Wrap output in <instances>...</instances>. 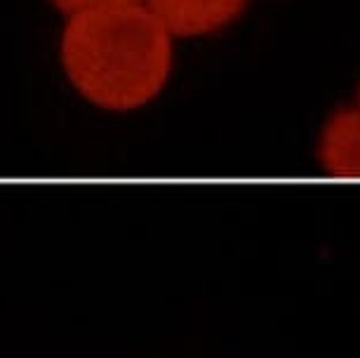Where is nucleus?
I'll list each match as a JSON object with an SVG mask.
<instances>
[{
  "instance_id": "3",
  "label": "nucleus",
  "mask_w": 360,
  "mask_h": 358,
  "mask_svg": "<svg viewBox=\"0 0 360 358\" xmlns=\"http://www.w3.org/2000/svg\"><path fill=\"white\" fill-rule=\"evenodd\" d=\"M318 160L330 177L360 181V109H339L318 139Z\"/></svg>"
},
{
  "instance_id": "2",
  "label": "nucleus",
  "mask_w": 360,
  "mask_h": 358,
  "mask_svg": "<svg viewBox=\"0 0 360 358\" xmlns=\"http://www.w3.org/2000/svg\"><path fill=\"white\" fill-rule=\"evenodd\" d=\"M146 10L176 38L214 36L238 22L248 0H144Z\"/></svg>"
},
{
  "instance_id": "5",
  "label": "nucleus",
  "mask_w": 360,
  "mask_h": 358,
  "mask_svg": "<svg viewBox=\"0 0 360 358\" xmlns=\"http://www.w3.org/2000/svg\"><path fill=\"white\" fill-rule=\"evenodd\" d=\"M356 106H358V109H360V90H358V101H356Z\"/></svg>"
},
{
  "instance_id": "4",
  "label": "nucleus",
  "mask_w": 360,
  "mask_h": 358,
  "mask_svg": "<svg viewBox=\"0 0 360 358\" xmlns=\"http://www.w3.org/2000/svg\"><path fill=\"white\" fill-rule=\"evenodd\" d=\"M137 3H144V0H50L52 8L62 12L66 19L90 15V12L125 8V5H137Z\"/></svg>"
},
{
  "instance_id": "1",
  "label": "nucleus",
  "mask_w": 360,
  "mask_h": 358,
  "mask_svg": "<svg viewBox=\"0 0 360 358\" xmlns=\"http://www.w3.org/2000/svg\"><path fill=\"white\" fill-rule=\"evenodd\" d=\"M59 64L87 104L111 113L155 101L174 69V38L144 3L66 19Z\"/></svg>"
}]
</instances>
